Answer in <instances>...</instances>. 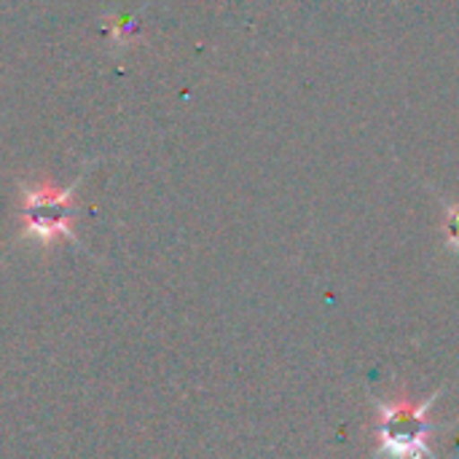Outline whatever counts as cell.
<instances>
[{
	"mask_svg": "<svg viewBox=\"0 0 459 459\" xmlns=\"http://www.w3.org/2000/svg\"><path fill=\"white\" fill-rule=\"evenodd\" d=\"M444 390H436L425 401H414L406 390L395 401L371 398L377 409V452L374 459H438L430 449V438L438 425L430 420V409Z\"/></svg>",
	"mask_w": 459,
	"mask_h": 459,
	"instance_id": "obj_1",
	"label": "cell"
},
{
	"mask_svg": "<svg viewBox=\"0 0 459 459\" xmlns=\"http://www.w3.org/2000/svg\"><path fill=\"white\" fill-rule=\"evenodd\" d=\"M444 234H446V247L459 253V202L446 204V218H444Z\"/></svg>",
	"mask_w": 459,
	"mask_h": 459,
	"instance_id": "obj_2",
	"label": "cell"
}]
</instances>
